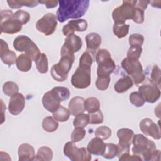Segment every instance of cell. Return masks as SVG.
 Wrapping results in <instances>:
<instances>
[{
    "label": "cell",
    "instance_id": "7a4b0ae2",
    "mask_svg": "<svg viewBox=\"0 0 161 161\" xmlns=\"http://www.w3.org/2000/svg\"><path fill=\"white\" fill-rule=\"evenodd\" d=\"M133 147L132 152L133 154L142 157L145 161L160 160L161 152L157 150L155 143L146 136L141 134L134 135L132 139Z\"/></svg>",
    "mask_w": 161,
    "mask_h": 161
},
{
    "label": "cell",
    "instance_id": "44dd1931",
    "mask_svg": "<svg viewBox=\"0 0 161 161\" xmlns=\"http://www.w3.org/2000/svg\"><path fill=\"white\" fill-rule=\"evenodd\" d=\"M105 148V143L103 140L95 137L92 138L87 146L88 152L94 155H103Z\"/></svg>",
    "mask_w": 161,
    "mask_h": 161
},
{
    "label": "cell",
    "instance_id": "ba28073f",
    "mask_svg": "<svg viewBox=\"0 0 161 161\" xmlns=\"http://www.w3.org/2000/svg\"><path fill=\"white\" fill-rule=\"evenodd\" d=\"M72 85L77 89H86L91 84V67L79 65L71 77Z\"/></svg>",
    "mask_w": 161,
    "mask_h": 161
},
{
    "label": "cell",
    "instance_id": "f6af8a7d",
    "mask_svg": "<svg viewBox=\"0 0 161 161\" xmlns=\"http://www.w3.org/2000/svg\"><path fill=\"white\" fill-rule=\"evenodd\" d=\"M144 42V37L139 33H133L129 36V44L130 46L142 47Z\"/></svg>",
    "mask_w": 161,
    "mask_h": 161
},
{
    "label": "cell",
    "instance_id": "603a6c76",
    "mask_svg": "<svg viewBox=\"0 0 161 161\" xmlns=\"http://www.w3.org/2000/svg\"><path fill=\"white\" fill-rule=\"evenodd\" d=\"M133 82L128 75L123 76L120 78L114 84V89L118 93H123L132 87Z\"/></svg>",
    "mask_w": 161,
    "mask_h": 161
},
{
    "label": "cell",
    "instance_id": "4316f807",
    "mask_svg": "<svg viewBox=\"0 0 161 161\" xmlns=\"http://www.w3.org/2000/svg\"><path fill=\"white\" fill-rule=\"evenodd\" d=\"M70 112L66 108L60 106L59 108L54 112L52 113L53 118L57 121L65 122L67 121L70 117Z\"/></svg>",
    "mask_w": 161,
    "mask_h": 161
},
{
    "label": "cell",
    "instance_id": "d590c367",
    "mask_svg": "<svg viewBox=\"0 0 161 161\" xmlns=\"http://www.w3.org/2000/svg\"><path fill=\"white\" fill-rule=\"evenodd\" d=\"M4 94L8 96H12L13 94L18 92L19 87L16 83L12 81H8L3 86Z\"/></svg>",
    "mask_w": 161,
    "mask_h": 161
},
{
    "label": "cell",
    "instance_id": "5bb4252c",
    "mask_svg": "<svg viewBox=\"0 0 161 161\" xmlns=\"http://www.w3.org/2000/svg\"><path fill=\"white\" fill-rule=\"evenodd\" d=\"M25 106V99L21 93L17 92L11 96L8 104V110L11 114L14 116L19 114L23 110Z\"/></svg>",
    "mask_w": 161,
    "mask_h": 161
},
{
    "label": "cell",
    "instance_id": "8992f818",
    "mask_svg": "<svg viewBox=\"0 0 161 161\" xmlns=\"http://www.w3.org/2000/svg\"><path fill=\"white\" fill-rule=\"evenodd\" d=\"M136 2L137 1L135 0L123 1L122 4L116 8L112 12V18L114 23H125L128 19H133Z\"/></svg>",
    "mask_w": 161,
    "mask_h": 161
},
{
    "label": "cell",
    "instance_id": "816d5d0a",
    "mask_svg": "<svg viewBox=\"0 0 161 161\" xmlns=\"http://www.w3.org/2000/svg\"><path fill=\"white\" fill-rule=\"evenodd\" d=\"M1 104H2V119H1V124H2V123L4 122V121L3 113H4V110H6V106H4V103H3V102L2 100H1Z\"/></svg>",
    "mask_w": 161,
    "mask_h": 161
},
{
    "label": "cell",
    "instance_id": "52a82bcc",
    "mask_svg": "<svg viewBox=\"0 0 161 161\" xmlns=\"http://www.w3.org/2000/svg\"><path fill=\"white\" fill-rule=\"evenodd\" d=\"M64 153L72 161H89L91 160V154L87 148H78L73 142H69L65 144Z\"/></svg>",
    "mask_w": 161,
    "mask_h": 161
},
{
    "label": "cell",
    "instance_id": "e0dca14e",
    "mask_svg": "<svg viewBox=\"0 0 161 161\" xmlns=\"http://www.w3.org/2000/svg\"><path fill=\"white\" fill-rule=\"evenodd\" d=\"M19 161H31L35 160V152L32 145L25 143L21 144L18 150Z\"/></svg>",
    "mask_w": 161,
    "mask_h": 161
},
{
    "label": "cell",
    "instance_id": "f35d334b",
    "mask_svg": "<svg viewBox=\"0 0 161 161\" xmlns=\"http://www.w3.org/2000/svg\"><path fill=\"white\" fill-rule=\"evenodd\" d=\"M129 99L130 103L136 107H141L144 105L145 100L139 91L133 92L130 94Z\"/></svg>",
    "mask_w": 161,
    "mask_h": 161
},
{
    "label": "cell",
    "instance_id": "30bf717a",
    "mask_svg": "<svg viewBox=\"0 0 161 161\" xmlns=\"http://www.w3.org/2000/svg\"><path fill=\"white\" fill-rule=\"evenodd\" d=\"M82 42L81 38L75 34L68 35L60 50V55H74L81 48Z\"/></svg>",
    "mask_w": 161,
    "mask_h": 161
},
{
    "label": "cell",
    "instance_id": "c3c4849f",
    "mask_svg": "<svg viewBox=\"0 0 161 161\" xmlns=\"http://www.w3.org/2000/svg\"><path fill=\"white\" fill-rule=\"evenodd\" d=\"M135 23L141 24L144 21V11L135 6V15L132 19Z\"/></svg>",
    "mask_w": 161,
    "mask_h": 161
},
{
    "label": "cell",
    "instance_id": "5b68a950",
    "mask_svg": "<svg viewBox=\"0 0 161 161\" xmlns=\"http://www.w3.org/2000/svg\"><path fill=\"white\" fill-rule=\"evenodd\" d=\"M121 65L125 71L130 76L134 84L138 85L143 82L145 79L143 67L138 59L125 58Z\"/></svg>",
    "mask_w": 161,
    "mask_h": 161
},
{
    "label": "cell",
    "instance_id": "60d3db41",
    "mask_svg": "<svg viewBox=\"0 0 161 161\" xmlns=\"http://www.w3.org/2000/svg\"><path fill=\"white\" fill-rule=\"evenodd\" d=\"M110 81H111L110 76H101V77L97 76L95 84L97 89L100 91H104L108 88Z\"/></svg>",
    "mask_w": 161,
    "mask_h": 161
},
{
    "label": "cell",
    "instance_id": "9c48e42d",
    "mask_svg": "<svg viewBox=\"0 0 161 161\" xmlns=\"http://www.w3.org/2000/svg\"><path fill=\"white\" fill-rule=\"evenodd\" d=\"M57 25V16L52 13L45 14L36 23V30L46 36L50 35L54 33Z\"/></svg>",
    "mask_w": 161,
    "mask_h": 161
},
{
    "label": "cell",
    "instance_id": "6da1fadb",
    "mask_svg": "<svg viewBox=\"0 0 161 161\" xmlns=\"http://www.w3.org/2000/svg\"><path fill=\"white\" fill-rule=\"evenodd\" d=\"M88 0H61L57 11V18L64 23L70 18L77 19L83 16L89 6Z\"/></svg>",
    "mask_w": 161,
    "mask_h": 161
},
{
    "label": "cell",
    "instance_id": "3957f363",
    "mask_svg": "<svg viewBox=\"0 0 161 161\" xmlns=\"http://www.w3.org/2000/svg\"><path fill=\"white\" fill-rule=\"evenodd\" d=\"M74 55H64L57 64H54L50 70L52 78L57 82H64L68 77V73L74 62Z\"/></svg>",
    "mask_w": 161,
    "mask_h": 161
},
{
    "label": "cell",
    "instance_id": "f546056e",
    "mask_svg": "<svg viewBox=\"0 0 161 161\" xmlns=\"http://www.w3.org/2000/svg\"><path fill=\"white\" fill-rule=\"evenodd\" d=\"M7 3L12 9H19L23 6L34 8L39 3L37 1H7Z\"/></svg>",
    "mask_w": 161,
    "mask_h": 161
},
{
    "label": "cell",
    "instance_id": "7402d4cb",
    "mask_svg": "<svg viewBox=\"0 0 161 161\" xmlns=\"http://www.w3.org/2000/svg\"><path fill=\"white\" fill-rule=\"evenodd\" d=\"M97 65V75L99 77L110 76V74L114 71L116 67L115 63L112 58Z\"/></svg>",
    "mask_w": 161,
    "mask_h": 161
},
{
    "label": "cell",
    "instance_id": "bcb514c9",
    "mask_svg": "<svg viewBox=\"0 0 161 161\" xmlns=\"http://www.w3.org/2000/svg\"><path fill=\"white\" fill-rule=\"evenodd\" d=\"M142 50L143 49L142 47L130 46L127 52V57L138 60L142 53Z\"/></svg>",
    "mask_w": 161,
    "mask_h": 161
},
{
    "label": "cell",
    "instance_id": "ee69618b",
    "mask_svg": "<svg viewBox=\"0 0 161 161\" xmlns=\"http://www.w3.org/2000/svg\"><path fill=\"white\" fill-rule=\"evenodd\" d=\"M89 116L90 124H101L103 122V114L102 111L99 109L95 112L88 113Z\"/></svg>",
    "mask_w": 161,
    "mask_h": 161
},
{
    "label": "cell",
    "instance_id": "7bdbcfd3",
    "mask_svg": "<svg viewBox=\"0 0 161 161\" xmlns=\"http://www.w3.org/2000/svg\"><path fill=\"white\" fill-rule=\"evenodd\" d=\"M86 135V130L84 128L75 127L71 134L72 142L76 143L82 140Z\"/></svg>",
    "mask_w": 161,
    "mask_h": 161
},
{
    "label": "cell",
    "instance_id": "f907efd6",
    "mask_svg": "<svg viewBox=\"0 0 161 161\" xmlns=\"http://www.w3.org/2000/svg\"><path fill=\"white\" fill-rule=\"evenodd\" d=\"M148 4H149V1H137L136 6L145 11L147 9Z\"/></svg>",
    "mask_w": 161,
    "mask_h": 161
},
{
    "label": "cell",
    "instance_id": "4fadbf2b",
    "mask_svg": "<svg viewBox=\"0 0 161 161\" xmlns=\"http://www.w3.org/2000/svg\"><path fill=\"white\" fill-rule=\"evenodd\" d=\"M87 22L84 19H77L70 20L67 24L62 28V33L64 35L67 36L69 35L74 34V31L82 32L87 28Z\"/></svg>",
    "mask_w": 161,
    "mask_h": 161
},
{
    "label": "cell",
    "instance_id": "1f68e13d",
    "mask_svg": "<svg viewBox=\"0 0 161 161\" xmlns=\"http://www.w3.org/2000/svg\"><path fill=\"white\" fill-rule=\"evenodd\" d=\"M130 25L125 23H114L113 31L114 34L118 38H122L126 36L129 31Z\"/></svg>",
    "mask_w": 161,
    "mask_h": 161
},
{
    "label": "cell",
    "instance_id": "74e56055",
    "mask_svg": "<svg viewBox=\"0 0 161 161\" xmlns=\"http://www.w3.org/2000/svg\"><path fill=\"white\" fill-rule=\"evenodd\" d=\"M160 68L157 65H155L153 66L152 70L150 72V82L156 85L158 87H160Z\"/></svg>",
    "mask_w": 161,
    "mask_h": 161
},
{
    "label": "cell",
    "instance_id": "d6a6232c",
    "mask_svg": "<svg viewBox=\"0 0 161 161\" xmlns=\"http://www.w3.org/2000/svg\"><path fill=\"white\" fill-rule=\"evenodd\" d=\"M51 91L60 102L67 100L70 97V91L67 87L57 86L53 87Z\"/></svg>",
    "mask_w": 161,
    "mask_h": 161
},
{
    "label": "cell",
    "instance_id": "e575fe53",
    "mask_svg": "<svg viewBox=\"0 0 161 161\" xmlns=\"http://www.w3.org/2000/svg\"><path fill=\"white\" fill-rule=\"evenodd\" d=\"M89 123V116L88 114L80 113L75 116L73 121L74 126L85 128Z\"/></svg>",
    "mask_w": 161,
    "mask_h": 161
},
{
    "label": "cell",
    "instance_id": "ab89813d",
    "mask_svg": "<svg viewBox=\"0 0 161 161\" xmlns=\"http://www.w3.org/2000/svg\"><path fill=\"white\" fill-rule=\"evenodd\" d=\"M111 130L106 126H101L97 128L94 131L96 137L99 138L102 140H107L111 135Z\"/></svg>",
    "mask_w": 161,
    "mask_h": 161
},
{
    "label": "cell",
    "instance_id": "681fc988",
    "mask_svg": "<svg viewBox=\"0 0 161 161\" xmlns=\"http://www.w3.org/2000/svg\"><path fill=\"white\" fill-rule=\"evenodd\" d=\"M38 2L40 4H45L46 8L48 9L56 7L58 3V1H40Z\"/></svg>",
    "mask_w": 161,
    "mask_h": 161
},
{
    "label": "cell",
    "instance_id": "8d00e7d4",
    "mask_svg": "<svg viewBox=\"0 0 161 161\" xmlns=\"http://www.w3.org/2000/svg\"><path fill=\"white\" fill-rule=\"evenodd\" d=\"M13 18L20 24L25 25L29 21L30 15L27 11L23 10H18L13 14Z\"/></svg>",
    "mask_w": 161,
    "mask_h": 161
},
{
    "label": "cell",
    "instance_id": "83f0119b",
    "mask_svg": "<svg viewBox=\"0 0 161 161\" xmlns=\"http://www.w3.org/2000/svg\"><path fill=\"white\" fill-rule=\"evenodd\" d=\"M58 127V123L52 116L45 117L42 121V128L47 132H54L57 130Z\"/></svg>",
    "mask_w": 161,
    "mask_h": 161
},
{
    "label": "cell",
    "instance_id": "836d02e7",
    "mask_svg": "<svg viewBox=\"0 0 161 161\" xmlns=\"http://www.w3.org/2000/svg\"><path fill=\"white\" fill-rule=\"evenodd\" d=\"M118 149L117 145L114 143H105V148L103 154L104 158L106 159H113L117 156Z\"/></svg>",
    "mask_w": 161,
    "mask_h": 161
},
{
    "label": "cell",
    "instance_id": "484cf974",
    "mask_svg": "<svg viewBox=\"0 0 161 161\" xmlns=\"http://www.w3.org/2000/svg\"><path fill=\"white\" fill-rule=\"evenodd\" d=\"M53 158L52 150L47 146H43L38 148L35 160L40 161H50Z\"/></svg>",
    "mask_w": 161,
    "mask_h": 161
},
{
    "label": "cell",
    "instance_id": "cb8c5ba5",
    "mask_svg": "<svg viewBox=\"0 0 161 161\" xmlns=\"http://www.w3.org/2000/svg\"><path fill=\"white\" fill-rule=\"evenodd\" d=\"M134 132L129 128H121L117 131V136L119 139L118 143L130 145L132 143V139Z\"/></svg>",
    "mask_w": 161,
    "mask_h": 161
},
{
    "label": "cell",
    "instance_id": "f1b7e54d",
    "mask_svg": "<svg viewBox=\"0 0 161 161\" xmlns=\"http://www.w3.org/2000/svg\"><path fill=\"white\" fill-rule=\"evenodd\" d=\"M38 71L41 74H45L48 70V62L45 53H42L35 61Z\"/></svg>",
    "mask_w": 161,
    "mask_h": 161
},
{
    "label": "cell",
    "instance_id": "ffe728a7",
    "mask_svg": "<svg viewBox=\"0 0 161 161\" xmlns=\"http://www.w3.org/2000/svg\"><path fill=\"white\" fill-rule=\"evenodd\" d=\"M84 99L80 96H75L72 97L69 103V111L72 116H77L83 113L84 109Z\"/></svg>",
    "mask_w": 161,
    "mask_h": 161
},
{
    "label": "cell",
    "instance_id": "2e32d148",
    "mask_svg": "<svg viewBox=\"0 0 161 161\" xmlns=\"http://www.w3.org/2000/svg\"><path fill=\"white\" fill-rule=\"evenodd\" d=\"M42 104L45 109L49 112L55 111L60 106V101L53 94L52 91L45 92L42 97Z\"/></svg>",
    "mask_w": 161,
    "mask_h": 161
},
{
    "label": "cell",
    "instance_id": "b9f144b4",
    "mask_svg": "<svg viewBox=\"0 0 161 161\" xmlns=\"http://www.w3.org/2000/svg\"><path fill=\"white\" fill-rule=\"evenodd\" d=\"M110 58H111V53L106 49H104V48L99 49V50H98V51L96 53V63L97 64V65L104 62V61H106Z\"/></svg>",
    "mask_w": 161,
    "mask_h": 161
},
{
    "label": "cell",
    "instance_id": "4dcf8cb0",
    "mask_svg": "<svg viewBox=\"0 0 161 161\" xmlns=\"http://www.w3.org/2000/svg\"><path fill=\"white\" fill-rule=\"evenodd\" d=\"M84 106L85 110L87 111L88 113H91L99 109L100 103L97 98L91 97L84 100Z\"/></svg>",
    "mask_w": 161,
    "mask_h": 161
},
{
    "label": "cell",
    "instance_id": "d4e9b609",
    "mask_svg": "<svg viewBox=\"0 0 161 161\" xmlns=\"http://www.w3.org/2000/svg\"><path fill=\"white\" fill-rule=\"evenodd\" d=\"M16 65L19 70L23 72H27L30 70L31 68L32 60L25 53H22L17 58Z\"/></svg>",
    "mask_w": 161,
    "mask_h": 161
},
{
    "label": "cell",
    "instance_id": "7c38bea8",
    "mask_svg": "<svg viewBox=\"0 0 161 161\" xmlns=\"http://www.w3.org/2000/svg\"><path fill=\"white\" fill-rule=\"evenodd\" d=\"M140 130L146 136H152L153 138L159 140L161 138L159 125L155 123L149 118L142 119L139 123Z\"/></svg>",
    "mask_w": 161,
    "mask_h": 161
},
{
    "label": "cell",
    "instance_id": "277c9868",
    "mask_svg": "<svg viewBox=\"0 0 161 161\" xmlns=\"http://www.w3.org/2000/svg\"><path fill=\"white\" fill-rule=\"evenodd\" d=\"M13 47L18 52H24L32 61H35L41 54L37 45L27 36L19 35L13 41Z\"/></svg>",
    "mask_w": 161,
    "mask_h": 161
},
{
    "label": "cell",
    "instance_id": "d6986e66",
    "mask_svg": "<svg viewBox=\"0 0 161 161\" xmlns=\"http://www.w3.org/2000/svg\"><path fill=\"white\" fill-rule=\"evenodd\" d=\"M87 45V50L89 52L94 53L101 44V37L97 33H90L85 37Z\"/></svg>",
    "mask_w": 161,
    "mask_h": 161
},
{
    "label": "cell",
    "instance_id": "ac0fdd59",
    "mask_svg": "<svg viewBox=\"0 0 161 161\" xmlns=\"http://www.w3.org/2000/svg\"><path fill=\"white\" fill-rule=\"evenodd\" d=\"M0 26L1 33L14 34L18 33L22 29V25L14 20L13 18L0 21Z\"/></svg>",
    "mask_w": 161,
    "mask_h": 161
},
{
    "label": "cell",
    "instance_id": "8fae6325",
    "mask_svg": "<svg viewBox=\"0 0 161 161\" xmlns=\"http://www.w3.org/2000/svg\"><path fill=\"white\" fill-rule=\"evenodd\" d=\"M138 91L142 95L145 101L149 103L156 102L160 97V88L151 82L140 86L138 87Z\"/></svg>",
    "mask_w": 161,
    "mask_h": 161
},
{
    "label": "cell",
    "instance_id": "7dc6e473",
    "mask_svg": "<svg viewBox=\"0 0 161 161\" xmlns=\"http://www.w3.org/2000/svg\"><path fill=\"white\" fill-rule=\"evenodd\" d=\"M92 62H93V59L91 53L88 51H86L82 54V55L79 58V65L91 67Z\"/></svg>",
    "mask_w": 161,
    "mask_h": 161
},
{
    "label": "cell",
    "instance_id": "9a60e30c",
    "mask_svg": "<svg viewBox=\"0 0 161 161\" xmlns=\"http://www.w3.org/2000/svg\"><path fill=\"white\" fill-rule=\"evenodd\" d=\"M0 57L2 62L9 66L13 65L17 59L15 52L9 49L8 43L3 39L0 40Z\"/></svg>",
    "mask_w": 161,
    "mask_h": 161
}]
</instances>
